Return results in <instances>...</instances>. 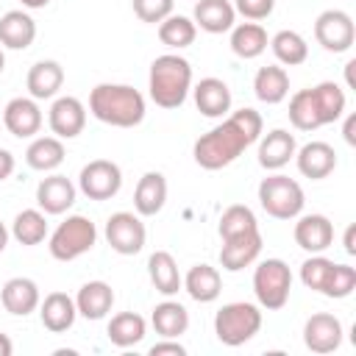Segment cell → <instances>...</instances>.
<instances>
[{"label": "cell", "instance_id": "1", "mask_svg": "<svg viewBox=\"0 0 356 356\" xmlns=\"http://www.w3.org/2000/svg\"><path fill=\"white\" fill-rule=\"evenodd\" d=\"M261 128L264 122L256 108L228 111L220 125H214L209 134H203L192 145V156L203 170H222L234 164L253 142H259Z\"/></svg>", "mask_w": 356, "mask_h": 356}, {"label": "cell", "instance_id": "2", "mask_svg": "<svg viewBox=\"0 0 356 356\" xmlns=\"http://www.w3.org/2000/svg\"><path fill=\"white\" fill-rule=\"evenodd\" d=\"M289 122L298 131H317L337 122L345 114V92L334 81H323L309 89H298L289 97Z\"/></svg>", "mask_w": 356, "mask_h": 356}, {"label": "cell", "instance_id": "3", "mask_svg": "<svg viewBox=\"0 0 356 356\" xmlns=\"http://www.w3.org/2000/svg\"><path fill=\"white\" fill-rule=\"evenodd\" d=\"M89 111L95 120L114 128H134L145 120V95L128 83H97L89 92Z\"/></svg>", "mask_w": 356, "mask_h": 356}, {"label": "cell", "instance_id": "4", "mask_svg": "<svg viewBox=\"0 0 356 356\" xmlns=\"http://www.w3.org/2000/svg\"><path fill=\"white\" fill-rule=\"evenodd\" d=\"M147 92L159 108H181L192 92V64L178 53L156 56L147 72Z\"/></svg>", "mask_w": 356, "mask_h": 356}, {"label": "cell", "instance_id": "5", "mask_svg": "<svg viewBox=\"0 0 356 356\" xmlns=\"http://www.w3.org/2000/svg\"><path fill=\"white\" fill-rule=\"evenodd\" d=\"M259 331H261V306L256 303L234 300L214 314V334L228 348H239L250 342Z\"/></svg>", "mask_w": 356, "mask_h": 356}, {"label": "cell", "instance_id": "6", "mask_svg": "<svg viewBox=\"0 0 356 356\" xmlns=\"http://www.w3.org/2000/svg\"><path fill=\"white\" fill-rule=\"evenodd\" d=\"M97 242V228L83 214H70L47 239V250L56 261H75L78 256L89 253Z\"/></svg>", "mask_w": 356, "mask_h": 356}, {"label": "cell", "instance_id": "7", "mask_svg": "<svg viewBox=\"0 0 356 356\" xmlns=\"http://www.w3.org/2000/svg\"><path fill=\"white\" fill-rule=\"evenodd\" d=\"M303 203H306V195H303V186L295 178L281 175V172H273V175L261 178V184H259V206L270 217L295 220L303 211Z\"/></svg>", "mask_w": 356, "mask_h": 356}, {"label": "cell", "instance_id": "8", "mask_svg": "<svg viewBox=\"0 0 356 356\" xmlns=\"http://www.w3.org/2000/svg\"><path fill=\"white\" fill-rule=\"evenodd\" d=\"M292 292V273L284 259H264L253 270V295L261 309L278 312L286 306Z\"/></svg>", "mask_w": 356, "mask_h": 356}, {"label": "cell", "instance_id": "9", "mask_svg": "<svg viewBox=\"0 0 356 356\" xmlns=\"http://www.w3.org/2000/svg\"><path fill=\"white\" fill-rule=\"evenodd\" d=\"M314 39L328 53H345L356 42V25L353 17L342 8H325L314 19Z\"/></svg>", "mask_w": 356, "mask_h": 356}, {"label": "cell", "instance_id": "10", "mask_svg": "<svg viewBox=\"0 0 356 356\" xmlns=\"http://www.w3.org/2000/svg\"><path fill=\"white\" fill-rule=\"evenodd\" d=\"M122 186V170L120 164L108 159H92L78 172V189L89 200H111Z\"/></svg>", "mask_w": 356, "mask_h": 356}, {"label": "cell", "instance_id": "11", "mask_svg": "<svg viewBox=\"0 0 356 356\" xmlns=\"http://www.w3.org/2000/svg\"><path fill=\"white\" fill-rule=\"evenodd\" d=\"M103 234H106V242L111 245V250L120 256H136L147 239V228H145L142 217L134 211H114L106 220Z\"/></svg>", "mask_w": 356, "mask_h": 356}, {"label": "cell", "instance_id": "12", "mask_svg": "<svg viewBox=\"0 0 356 356\" xmlns=\"http://www.w3.org/2000/svg\"><path fill=\"white\" fill-rule=\"evenodd\" d=\"M42 108L33 97H11L3 108V125L17 139H33L42 131Z\"/></svg>", "mask_w": 356, "mask_h": 356}, {"label": "cell", "instance_id": "13", "mask_svg": "<svg viewBox=\"0 0 356 356\" xmlns=\"http://www.w3.org/2000/svg\"><path fill=\"white\" fill-rule=\"evenodd\" d=\"M261 253V231H245V234H234L222 239L220 248V267L228 273H239L245 267H250Z\"/></svg>", "mask_w": 356, "mask_h": 356}, {"label": "cell", "instance_id": "14", "mask_svg": "<svg viewBox=\"0 0 356 356\" xmlns=\"http://www.w3.org/2000/svg\"><path fill=\"white\" fill-rule=\"evenodd\" d=\"M47 125H50L53 136L75 139L86 125V106L72 95H61L53 100V106L47 111Z\"/></svg>", "mask_w": 356, "mask_h": 356}, {"label": "cell", "instance_id": "15", "mask_svg": "<svg viewBox=\"0 0 356 356\" xmlns=\"http://www.w3.org/2000/svg\"><path fill=\"white\" fill-rule=\"evenodd\" d=\"M342 323L339 317L328 314V312H317L306 320L303 325V342L312 353H334L342 345Z\"/></svg>", "mask_w": 356, "mask_h": 356}, {"label": "cell", "instance_id": "16", "mask_svg": "<svg viewBox=\"0 0 356 356\" xmlns=\"http://www.w3.org/2000/svg\"><path fill=\"white\" fill-rule=\"evenodd\" d=\"M295 164H298V172L303 178L323 181L337 170V150L328 142L314 139V142H306L303 147L295 150Z\"/></svg>", "mask_w": 356, "mask_h": 356}, {"label": "cell", "instance_id": "17", "mask_svg": "<svg viewBox=\"0 0 356 356\" xmlns=\"http://www.w3.org/2000/svg\"><path fill=\"white\" fill-rule=\"evenodd\" d=\"M292 236L306 253H323L334 245V222L325 214H298Z\"/></svg>", "mask_w": 356, "mask_h": 356}, {"label": "cell", "instance_id": "18", "mask_svg": "<svg viewBox=\"0 0 356 356\" xmlns=\"http://www.w3.org/2000/svg\"><path fill=\"white\" fill-rule=\"evenodd\" d=\"M192 95H195L197 111H200L203 117H211V120L225 117V114L231 111V103H234L228 83H225L222 78H214V75L200 78V81L192 86Z\"/></svg>", "mask_w": 356, "mask_h": 356}, {"label": "cell", "instance_id": "19", "mask_svg": "<svg viewBox=\"0 0 356 356\" xmlns=\"http://www.w3.org/2000/svg\"><path fill=\"white\" fill-rule=\"evenodd\" d=\"M75 195H78V186L67 175H58V172L42 178L36 186V203L44 214H64L67 209H72Z\"/></svg>", "mask_w": 356, "mask_h": 356}, {"label": "cell", "instance_id": "20", "mask_svg": "<svg viewBox=\"0 0 356 356\" xmlns=\"http://www.w3.org/2000/svg\"><path fill=\"white\" fill-rule=\"evenodd\" d=\"M295 150H298L295 134H289L286 128H273L270 134L259 136V164L270 172L286 167L295 159Z\"/></svg>", "mask_w": 356, "mask_h": 356}, {"label": "cell", "instance_id": "21", "mask_svg": "<svg viewBox=\"0 0 356 356\" xmlns=\"http://www.w3.org/2000/svg\"><path fill=\"white\" fill-rule=\"evenodd\" d=\"M0 300H3V309H6L8 314L25 317V314H31V312L39 309L42 295H39V286H36L33 278L14 275V278H8V281L3 284V289H0Z\"/></svg>", "mask_w": 356, "mask_h": 356}, {"label": "cell", "instance_id": "22", "mask_svg": "<svg viewBox=\"0 0 356 356\" xmlns=\"http://www.w3.org/2000/svg\"><path fill=\"white\" fill-rule=\"evenodd\" d=\"M36 39V22L25 8H11L0 17V47L25 50Z\"/></svg>", "mask_w": 356, "mask_h": 356}, {"label": "cell", "instance_id": "23", "mask_svg": "<svg viewBox=\"0 0 356 356\" xmlns=\"http://www.w3.org/2000/svg\"><path fill=\"white\" fill-rule=\"evenodd\" d=\"M167 203V178L159 170H147L134 189V209L139 217H156Z\"/></svg>", "mask_w": 356, "mask_h": 356}, {"label": "cell", "instance_id": "24", "mask_svg": "<svg viewBox=\"0 0 356 356\" xmlns=\"http://www.w3.org/2000/svg\"><path fill=\"white\" fill-rule=\"evenodd\" d=\"M39 317L42 325L53 334H64L75 325L78 309H75V298H70L67 292H50L44 295V300H39Z\"/></svg>", "mask_w": 356, "mask_h": 356}, {"label": "cell", "instance_id": "25", "mask_svg": "<svg viewBox=\"0 0 356 356\" xmlns=\"http://www.w3.org/2000/svg\"><path fill=\"white\" fill-rule=\"evenodd\" d=\"M192 22L206 33H225L236 25V11L231 0H197Z\"/></svg>", "mask_w": 356, "mask_h": 356}, {"label": "cell", "instance_id": "26", "mask_svg": "<svg viewBox=\"0 0 356 356\" xmlns=\"http://www.w3.org/2000/svg\"><path fill=\"white\" fill-rule=\"evenodd\" d=\"M25 86H28V95L33 100H50L58 95V89L64 86V67L53 58H44V61H36L31 70H28V78H25Z\"/></svg>", "mask_w": 356, "mask_h": 356}, {"label": "cell", "instance_id": "27", "mask_svg": "<svg viewBox=\"0 0 356 356\" xmlns=\"http://www.w3.org/2000/svg\"><path fill=\"white\" fill-rule=\"evenodd\" d=\"M114 306V289L106 281H86L75 295V309L86 320H103Z\"/></svg>", "mask_w": 356, "mask_h": 356}, {"label": "cell", "instance_id": "28", "mask_svg": "<svg viewBox=\"0 0 356 356\" xmlns=\"http://www.w3.org/2000/svg\"><path fill=\"white\" fill-rule=\"evenodd\" d=\"M147 275H150V284L156 286V292H161L164 298L178 295V289L184 284V275L178 270V261L172 259L170 250L150 253V259H147Z\"/></svg>", "mask_w": 356, "mask_h": 356}, {"label": "cell", "instance_id": "29", "mask_svg": "<svg viewBox=\"0 0 356 356\" xmlns=\"http://www.w3.org/2000/svg\"><path fill=\"white\" fill-rule=\"evenodd\" d=\"M186 295L197 303H211L220 298L222 292V278H220V270L211 267V264H195L189 267V273L184 275V284Z\"/></svg>", "mask_w": 356, "mask_h": 356}, {"label": "cell", "instance_id": "30", "mask_svg": "<svg viewBox=\"0 0 356 356\" xmlns=\"http://www.w3.org/2000/svg\"><path fill=\"white\" fill-rule=\"evenodd\" d=\"M253 92L261 103L267 106H275V103H284L286 95H289V72L281 67V64H267V67H259V72L253 75Z\"/></svg>", "mask_w": 356, "mask_h": 356}, {"label": "cell", "instance_id": "31", "mask_svg": "<svg viewBox=\"0 0 356 356\" xmlns=\"http://www.w3.org/2000/svg\"><path fill=\"white\" fill-rule=\"evenodd\" d=\"M64 156H67L64 139L58 136H33L25 150V161L36 172H53L56 167H61Z\"/></svg>", "mask_w": 356, "mask_h": 356}, {"label": "cell", "instance_id": "32", "mask_svg": "<svg viewBox=\"0 0 356 356\" xmlns=\"http://www.w3.org/2000/svg\"><path fill=\"white\" fill-rule=\"evenodd\" d=\"M106 334H108V342L111 345H117V348H134V345H139L145 339L147 323L136 312H120V314H114L108 320Z\"/></svg>", "mask_w": 356, "mask_h": 356}, {"label": "cell", "instance_id": "33", "mask_svg": "<svg viewBox=\"0 0 356 356\" xmlns=\"http://www.w3.org/2000/svg\"><path fill=\"white\" fill-rule=\"evenodd\" d=\"M267 44H270L267 31L259 22H239L231 28V50H234V56H239L245 61L259 58L267 50Z\"/></svg>", "mask_w": 356, "mask_h": 356}, {"label": "cell", "instance_id": "34", "mask_svg": "<svg viewBox=\"0 0 356 356\" xmlns=\"http://www.w3.org/2000/svg\"><path fill=\"white\" fill-rule=\"evenodd\" d=\"M150 323H153V328H156L159 337L178 339V337L186 334V328H189V312H186L178 300H161V303L153 309Z\"/></svg>", "mask_w": 356, "mask_h": 356}, {"label": "cell", "instance_id": "35", "mask_svg": "<svg viewBox=\"0 0 356 356\" xmlns=\"http://www.w3.org/2000/svg\"><path fill=\"white\" fill-rule=\"evenodd\" d=\"M11 236L25 245V248H33L39 242L47 239V220H44V211L42 209H22L14 222H11Z\"/></svg>", "mask_w": 356, "mask_h": 356}, {"label": "cell", "instance_id": "36", "mask_svg": "<svg viewBox=\"0 0 356 356\" xmlns=\"http://www.w3.org/2000/svg\"><path fill=\"white\" fill-rule=\"evenodd\" d=\"M195 36H197V25H195L189 17H184V14H170V17H164V19L159 22V39H161V44H167L170 50H184V47H189V44L195 42Z\"/></svg>", "mask_w": 356, "mask_h": 356}, {"label": "cell", "instance_id": "37", "mask_svg": "<svg viewBox=\"0 0 356 356\" xmlns=\"http://www.w3.org/2000/svg\"><path fill=\"white\" fill-rule=\"evenodd\" d=\"M270 47L281 67H298L309 58V44L298 31H278L270 39Z\"/></svg>", "mask_w": 356, "mask_h": 356}, {"label": "cell", "instance_id": "38", "mask_svg": "<svg viewBox=\"0 0 356 356\" xmlns=\"http://www.w3.org/2000/svg\"><path fill=\"white\" fill-rule=\"evenodd\" d=\"M331 273H334V261L325 259L323 253H312L303 264H300V281L306 289L325 295L328 284H331Z\"/></svg>", "mask_w": 356, "mask_h": 356}, {"label": "cell", "instance_id": "39", "mask_svg": "<svg viewBox=\"0 0 356 356\" xmlns=\"http://www.w3.org/2000/svg\"><path fill=\"white\" fill-rule=\"evenodd\" d=\"M253 228H259V220H256L253 209H248V206H242V203L228 206V209L222 211V217H220V225H217L220 239L234 236V234H245V231H253Z\"/></svg>", "mask_w": 356, "mask_h": 356}, {"label": "cell", "instance_id": "40", "mask_svg": "<svg viewBox=\"0 0 356 356\" xmlns=\"http://www.w3.org/2000/svg\"><path fill=\"white\" fill-rule=\"evenodd\" d=\"M353 289H356V267H350V264H337V261H334V273H331V284H328L325 298L342 300V298H348Z\"/></svg>", "mask_w": 356, "mask_h": 356}, {"label": "cell", "instance_id": "41", "mask_svg": "<svg viewBox=\"0 0 356 356\" xmlns=\"http://www.w3.org/2000/svg\"><path fill=\"white\" fill-rule=\"evenodd\" d=\"M131 6H134V14H136L142 22L159 25L164 17L172 14L175 0H131Z\"/></svg>", "mask_w": 356, "mask_h": 356}, {"label": "cell", "instance_id": "42", "mask_svg": "<svg viewBox=\"0 0 356 356\" xmlns=\"http://www.w3.org/2000/svg\"><path fill=\"white\" fill-rule=\"evenodd\" d=\"M273 8H275V0H234V11L250 22L267 19L273 14Z\"/></svg>", "mask_w": 356, "mask_h": 356}, {"label": "cell", "instance_id": "43", "mask_svg": "<svg viewBox=\"0 0 356 356\" xmlns=\"http://www.w3.org/2000/svg\"><path fill=\"white\" fill-rule=\"evenodd\" d=\"M164 353H170V356H184L186 348H184L178 339H167V337H161V342L150 345V356H164Z\"/></svg>", "mask_w": 356, "mask_h": 356}, {"label": "cell", "instance_id": "44", "mask_svg": "<svg viewBox=\"0 0 356 356\" xmlns=\"http://www.w3.org/2000/svg\"><path fill=\"white\" fill-rule=\"evenodd\" d=\"M14 167H17V161H14V156L6 150V147H0V181H6V178H11V172H14Z\"/></svg>", "mask_w": 356, "mask_h": 356}, {"label": "cell", "instance_id": "45", "mask_svg": "<svg viewBox=\"0 0 356 356\" xmlns=\"http://www.w3.org/2000/svg\"><path fill=\"white\" fill-rule=\"evenodd\" d=\"M342 245H345V253H348V256H356V225H353V222L345 228Z\"/></svg>", "mask_w": 356, "mask_h": 356}, {"label": "cell", "instance_id": "46", "mask_svg": "<svg viewBox=\"0 0 356 356\" xmlns=\"http://www.w3.org/2000/svg\"><path fill=\"white\" fill-rule=\"evenodd\" d=\"M342 136H345V142H348V145H356V114H348V117H345Z\"/></svg>", "mask_w": 356, "mask_h": 356}, {"label": "cell", "instance_id": "47", "mask_svg": "<svg viewBox=\"0 0 356 356\" xmlns=\"http://www.w3.org/2000/svg\"><path fill=\"white\" fill-rule=\"evenodd\" d=\"M353 67H356V58H350V61L345 64V83H348V89H356V78H353Z\"/></svg>", "mask_w": 356, "mask_h": 356}, {"label": "cell", "instance_id": "48", "mask_svg": "<svg viewBox=\"0 0 356 356\" xmlns=\"http://www.w3.org/2000/svg\"><path fill=\"white\" fill-rule=\"evenodd\" d=\"M11 350H14V345H11V339L0 331V356H11Z\"/></svg>", "mask_w": 356, "mask_h": 356}, {"label": "cell", "instance_id": "49", "mask_svg": "<svg viewBox=\"0 0 356 356\" xmlns=\"http://www.w3.org/2000/svg\"><path fill=\"white\" fill-rule=\"evenodd\" d=\"M22 3V8H28V11H36V8H44L50 0H19Z\"/></svg>", "mask_w": 356, "mask_h": 356}, {"label": "cell", "instance_id": "50", "mask_svg": "<svg viewBox=\"0 0 356 356\" xmlns=\"http://www.w3.org/2000/svg\"><path fill=\"white\" fill-rule=\"evenodd\" d=\"M8 236H11V231L6 228V222H0V253H3L6 245H8Z\"/></svg>", "mask_w": 356, "mask_h": 356}, {"label": "cell", "instance_id": "51", "mask_svg": "<svg viewBox=\"0 0 356 356\" xmlns=\"http://www.w3.org/2000/svg\"><path fill=\"white\" fill-rule=\"evenodd\" d=\"M6 70V53H3V47H0V72Z\"/></svg>", "mask_w": 356, "mask_h": 356}]
</instances>
